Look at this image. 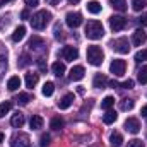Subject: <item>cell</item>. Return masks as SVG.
<instances>
[{"mask_svg": "<svg viewBox=\"0 0 147 147\" xmlns=\"http://www.w3.org/2000/svg\"><path fill=\"white\" fill-rule=\"evenodd\" d=\"M29 21H31V26H33L34 29L41 31V29H45L46 24L51 21V12H48V10H38Z\"/></svg>", "mask_w": 147, "mask_h": 147, "instance_id": "6da1fadb", "label": "cell"}, {"mask_svg": "<svg viewBox=\"0 0 147 147\" xmlns=\"http://www.w3.org/2000/svg\"><path fill=\"white\" fill-rule=\"evenodd\" d=\"M86 36L89 39H101L105 36V29H103V24L99 21H87L86 24Z\"/></svg>", "mask_w": 147, "mask_h": 147, "instance_id": "7a4b0ae2", "label": "cell"}, {"mask_svg": "<svg viewBox=\"0 0 147 147\" xmlns=\"http://www.w3.org/2000/svg\"><path fill=\"white\" fill-rule=\"evenodd\" d=\"M86 57H87V62H89L91 65H94V67H99V65L103 63V60H105V53H103V50H101L99 46H96V45H92V46L87 48Z\"/></svg>", "mask_w": 147, "mask_h": 147, "instance_id": "3957f363", "label": "cell"}, {"mask_svg": "<svg viewBox=\"0 0 147 147\" xmlns=\"http://www.w3.org/2000/svg\"><path fill=\"white\" fill-rule=\"evenodd\" d=\"M10 147H31V140L28 134L17 132L10 137Z\"/></svg>", "mask_w": 147, "mask_h": 147, "instance_id": "277c9868", "label": "cell"}, {"mask_svg": "<svg viewBox=\"0 0 147 147\" xmlns=\"http://www.w3.org/2000/svg\"><path fill=\"white\" fill-rule=\"evenodd\" d=\"M111 48H113L116 53L125 55V53H128V51H130V43H128V39H127V38H118V39H115V41L111 43Z\"/></svg>", "mask_w": 147, "mask_h": 147, "instance_id": "5b68a950", "label": "cell"}, {"mask_svg": "<svg viewBox=\"0 0 147 147\" xmlns=\"http://www.w3.org/2000/svg\"><path fill=\"white\" fill-rule=\"evenodd\" d=\"M125 69H127V63H125V60H120V58L113 60L111 65H110V72L113 74V75H116V77L123 75V74H125Z\"/></svg>", "mask_w": 147, "mask_h": 147, "instance_id": "8992f818", "label": "cell"}, {"mask_svg": "<svg viewBox=\"0 0 147 147\" xmlns=\"http://www.w3.org/2000/svg\"><path fill=\"white\" fill-rule=\"evenodd\" d=\"M65 22H67V26L69 28H79L80 24H82V16L79 14V12H69L67 16H65Z\"/></svg>", "mask_w": 147, "mask_h": 147, "instance_id": "52a82bcc", "label": "cell"}, {"mask_svg": "<svg viewBox=\"0 0 147 147\" xmlns=\"http://www.w3.org/2000/svg\"><path fill=\"white\" fill-rule=\"evenodd\" d=\"M127 26V19L125 17H121V16H111L110 17V28L111 31H121L123 28Z\"/></svg>", "mask_w": 147, "mask_h": 147, "instance_id": "ba28073f", "label": "cell"}, {"mask_svg": "<svg viewBox=\"0 0 147 147\" xmlns=\"http://www.w3.org/2000/svg\"><path fill=\"white\" fill-rule=\"evenodd\" d=\"M62 57H63V60H67V62L77 60V57H79L77 46H63V48H62Z\"/></svg>", "mask_w": 147, "mask_h": 147, "instance_id": "9c48e42d", "label": "cell"}, {"mask_svg": "<svg viewBox=\"0 0 147 147\" xmlns=\"http://www.w3.org/2000/svg\"><path fill=\"white\" fill-rule=\"evenodd\" d=\"M125 130L130 134H139L140 132V121L137 118H127L125 121Z\"/></svg>", "mask_w": 147, "mask_h": 147, "instance_id": "30bf717a", "label": "cell"}, {"mask_svg": "<svg viewBox=\"0 0 147 147\" xmlns=\"http://www.w3.org/2000/svg\"><path fill=\"white\" fill-rule=\"evenodd\" d=\"M146 41H147V33L144 31V29H135V31H134L132 43H134L135 46H142Z\"/></svg>", "mask_w": 147, "mask_h": 147, "instance_id": "8fae6325", "label": "cell"}, {"mask_svg": "<svg viewBox=\"0 0 147 147\" xmlns=\"http://www.w3.org/2000/svg\"><path fill=\"white\" fill-rule=\"evenodd\" d=\"M74 99H75V96H74L72 92H69V94H65L60 101H58V108L60 110H67V108H70L74 103Z\"/></svg>", "mask_w": 147, "mask_h": 147, "instance_id": "7c38bea8", "label": "cell"}, {"mask_svg": "<svg viewBox=\"0 0 147 147\" xmlns=\"http://www.w3.org/2000/svg\"><path fill=\"white\" fill-rule=\"evenodd\" d=\"M84 75H86V70H84V67L82 65H75L72 70H70V80H80V79H84Z\"/></svg>", "mask_w": 147, "mask_h": 147, "instance_id": "4fadbf2b", "label": "cell"}, {"mask_svg": "<svg viewBox=\"0 0 147 147\" xmlns=\"http://www.w3.org/2000/svg\"><path fill=\"white\" fill-rule=\"evenodd\" d=\"M106 84H108V79H106V75H103V74H96V75H94L92 86H94L96 89H105V87H106Z\"/></svg>", "mask_w": 147, "mask_h": 147, "instance_id": "5bb4252c", "label": "cell"}, {"mask_svg": "<svg viewBox=\"0 0 147 147\" xmlns=\"http://www.w3.org/2000/svg\"><path fill=\"white\" fill-rule=\"evenodd\" d=\"M28 46H29V50H41L43 46H45V41H43V38L39 36H33L29 39V43H28Z\"/></svg>", "mask_w": 147, "mask_h": 147, "instance_id": "9a60e30c", "label": "cell"}, {"mask_svg": "<svg viewBox=\"0 0 147 147\" xmlns=\"http://www.w3.org/2000/svg\"><path fill=\"white\" fill-rule=\"evenodd\" d=\"M21 87V79L17 75H12L9 80H7V89L9 91H17Z\"/></svg>", "mask_w": 147, "mask_h": 147, "instance_id": "2e32d148", "label": "cell"}, {"mask_svg": "<svg viewBox=\"0 0 147 147\" xmlns=\"http://www.w3.org/2000/svg\"><path fill=\"white\" fill-rule=\"evenodd\" d=\"M43 118L39 116V115H33L31 116V120H29V125H31V128L33 130H39V128H43Z\"/></svg>", "mask_w": 147, "mask_h": 147, "instance_id": "e0dca14e", "label": "cell"}, {"mask_svg": "<svg viewBox=\"0 0 147 147\" xmlns=\"http://www.w3.org/2000/svg\"><path fill=\"white\" fill-rule=\"evenodd\" d=\"M10 125H12L14 128H21V127L24 125V115H22V113H16V115L12 116V120H10Z\"/></svg>", "mask_w": 147, "mask_h": 147, "instance_id": "ac0fdd59", "label": "cell"}, {"mask_svg": "<svg viewBox=\"0 0 147 147\" xmlns=\"http://www.w3.org/2000/svg\"><path fill=\"white\" fill-rule=\"evenodd\" d=\"M24 36H26V28H24V26H19V28L12 33V41H14V43H19L21 39H24Z\"/></svg>", "mask_w": 147, "mask_h": 147, "instance_id": "d6986e66", "label": "cell"}, {"mask_svg": "<svg viewBox=\"0 0 147 147\" xmlns=\"http://www.w3.org/2000/svg\"><path fill=\"white\" fill-rule=\"evenodd\" d=\"M121 142H123V137H121V134L120 132H111L110 135V144L113 147H120L121 146Z\"/></svg>", "mask_w": 147, "mask_h": 147, "instance_id": "ffe728a7", "label": "cell"}, {"mask_svg": "<svg viewBox=\"0 0 147 147\" xmlns=\"http://www.w3.org/2000/svg\"><path fill=\"white\" fill-rule=\"evenodd\" d=\"M116 118H118V115L115 113L113 110H106V113L103 115V121L106 123V125H111V123H115L116 121Z\"/></svg>", "mask_w": 147, "mask_h": 147, "instance_id": "44dd1931", "label": "cell"}, {"mask_svg": "<svg viewBox=\"0 0 147 147\" xmlns=\"http://www.w3.org/2000/svg\"><path fill=\"white\" fill-rule=\"evenodd\" d=\"M51 70H53V74H55L57 77H62V75L65 74V63H63V62H55V63L51 65Z\"/></svg>", "mask_w": 147, "mask_h": 147, "instance_id": "7402d4cb", "label": "cell"}, {"mask_svg": "<svg viewBox=\"0 0 147 147\" xmlns=\"http://www.w3.org/2000/svg\"><path fill=\"white\" fill-rule=\"evenodd\" d=\"M110 5L115 10H120V12L127 10V0H110Z\"/></svg>", "mask_w": 147, "mask_h": 147, "instance_id": "603a6c76", "label": "cell"}, {"mask_svg": "<svg viewBox=\"0 0 147 147\" xmlns=\"http://www.w3.org/2000/svg\"><path fill=\"white\" fill-rule=\"evenodd\" d=\"M134 106H135V101L134 99H121L120 101V110L121 111H130V110H134Z\"/></svg>", "mask_w": 147, "mask_h": 147, "instance_id": "cb8c5ba5", "label": "cell"}, {"mask_svg": "<svg viewBox=\"0 0 147 147\" xmlns=\"http://www.w3.org/2000/svg\"><path fill=\"white\" fill-rule=\"evenodd\" d=\"M41 92H43V96L50 98V96H51V94L55 92V84H53V82H45V86H43Z\"/></svg>", "mask_w": 147, "mask_h": 147, "instance_id": "d4e9b609", "label": "cell"}, {"mask_svg": "<svg viewBox=\"0 0 147 147\" xmlns=\"http://www.w3.org/2000/svg\"><path fill=\"white\" fill-rule=\"evenodd\" d=\"M39 80V75L38 74H26V86L28 87H34Z\"/></svg>", "mask_w": 147, "mask_h": 147, "instance_id": "484cf974", "label": "cell"}, {"mask_svg": "<svg viewBox=\"0 0 147 147\" xmlns=\"http://www.w3.org/2000/svg\"><path fill=\"white\" fill-rule=\"evenodd\" d=\"M137 79L140 84H147V65H142L137 72Z\"/></svg>", "mask_w": 147, "mask_h": 147, "instance_id": "4316f807", "label": "cell"}, {"mask_svg": "<svg viewBox=\"0 0 147 147\" xmlns=\"http://www.w3.org/2000/svg\"><path fill=\"white\" fill-rule=\"evenodd\" d=\"M87 10H89L91 14H99V12H101V3L96 2V0H92V2L87 3Z\"/></svg>", "mask_w": 147, "mask_h": 147, "instance_id": "83f0119b", "label": "cell"}, {"mask_svg": "<svg viewBox=\"0 0 147 147\" xmlns=\"http://www.w3.org/2000/svg\"><path fill=\"white\" fill-rule=\"evenodd\" d=\"M50 127H51L53 130H62V128H63V120H62L60 116H55V118H51Z\"/></svg>", "mask_w": 147, "mask_h": 147, "instance_id": "f1b7e54d", "label": "cell"}, {"mask_svg": "<svg viewBox=\"0 0 147 147\" xmlns=\"http://www.w3.org/2000/svg\"><path fill=\"white\" fill-rule=\"evenodd\" d=\"M10 110H12V101H3V103H0V118H3Z\"/></svg>", "mask_w": 147, "mask_h": 147, "instance_id": "f546056e", "label": "cell"}, {"mask_svg": "<svg viewBox=\"0 0 147 147\" xmlns=\"http://www.w3.org/2000/svg\"><path fill=\"white\" fill-rule=\"evenodd\" d=\"M146 5H147V0H132V9L135 12H140Z\"/></svg>", "mask_w": 147, "mask_h": 147, "instance_id": "4dcf8cb0", "label": "cell"}, {"mask_svg": "<svg viewBox=\"0 0 147 147\" xmlns=\"http://www.w3.org/2000/svg\"><path fill=\"white\" fill-rule=\"evenodd\" d=\"M113 105H115V98H113V96H106V98L103 99V103H101V108H103V110H111Z\"/></svg>", "mask_w": 147, "mask_h": 147, "instance_id": "1f68e13d", "label": "cell"}, {"mask_svg": "<svg viewBox=\"0 0 147 147\" xmlns=\"http://www.w3.org/2000/svg\"><path fill=\"white\" fill-rule=\"evenodd\" d=\"M16 101L21 103V105H28V103L31 101V94H28V92H19V96H17Z\"/></svg>", "mask_w": 147, "mask_h": 147, "instance_id": "d6a6232c", "label": "cell"}, {"mask_svg": "<svg viewBox=\"0 0 147 147\" xmlns=\"http://www.w3.org/2000/svg\"><path fill=\"white\" fill-rule=\"evenodd\" d=\"M29 63H31L29 55H21V58H19V62H17V65H19V67H28Z\"/></svg>", "mask_w": 147, "mask_h": 147, "instance_id": "836d02e7", "label": "cell"}, {"mask_svg": "<svg viewBox=\"0 0 147 147\" xmlns=\"http://www.w3.org/2000/svg\"><path fill=\"white\" fill-rule=\"evenodd\" d=\"M50 140H51L50 135H48V134H43V135L39 137V147H48L50 146Z\"/></svg>", "mask_w": 147, "mask_h": 147, "instance_id": "e575fe53", "label": "cell"}, {"mask_svg": "<svg viewBox=\"0 0 147 147\" xmlns=\"http://www.w3.org/2000/svg\"><path fill=\"white\" fill-rule=\"evenodd\" d=\"M144 60H147V50H140V51H137L135 53V62H144Z\"/></svg>", "mask_w": 147, "mask_h": 147, "instance_id": "d590c367", "label": "cell"}, {"mask_svg": "<svg viewBox=\"0 0 147 147\" xmlns=\"http://www.w3.org/2000/svg\"><path fill=\"white\" fill-rule=\"evenodd\" d=\"M5 69H7V58L5 55H0V75L5 72Z\"/></svg>", "mask_w": 147, "mask_h": 147, "instance_id": "8d00e7d4", "label": "cell"}, {"mask_svg": "<svg viewBox=\"0 0 147 147\" xmlns=\"http://www.w3.org/2000/svg\"><path fill=\"white\" fill-rule=\"evenodd\" d=\"M127 147H146V146H144V142H142V140L134 139V140H130V142H128V146H127Z\"/></svg>", "mask_w": 147, "mask_h": 147, "instance_id": "74e56055", "label": "cell"}, {"mask_svg": "<svg viewBox=\"0 0 147 147\" xmlns=\"http://www.w3.org/2000/svg\"><path fill=\"white\" fill-rule=\"evenodd\" d=\"M120 86H121L123 89H132V87H134V80H132V79H128V80H125V82H121Z\"/></svg>", "mask_w": 147, "mask_h": 147, "instance_id": "f35d334b", "label": "cell"}, {"mask_svg": "<svg viewBox=\"0 0 147 147\" xmlns=\"http://www.w3.org/2000/svg\"><path fill=\"white\" fill-rule=\"evenodd\" d=\"M38 67H39V70H41V72H46V62H45L43 58H39V60H38Z\"/></svg>", "mask_w": 147, "mask_h": 147, "instance_id": "ab89813d", "label": "cell"}, {"mask_svg": "<svg viewBox=\"0 0 147 147\" xmlns=\"http://www.w3.org/2000/svg\"><path fill=\"white\" fill-rule=\"evenodd\" d=\"M139 22H140L142 26H147V12H142V16L139 17Z\"/></svg>", "mask_w": 147, "mask_h": 147, "instance_id": "60d3db41", "label": "cell"}, {"mask_svg": "<svg viewBox=\"0 0 147 147\" xmlns=\"http://www.w3.org/2000/svg\"><path fill=\"white\" fill-rule=\"evenodd\" d=\"M24 2H26L28 7H36L38 3H39V0H24Z\"/></svg>", "mask_w": 147, "mask_h": 147, "instance_id": "b9f144b4", "label": "cell"}, {"mask_svg": "<svg viewBox=\"0 0 147 147\" xmlns=\"http://www.w3.org/2000/svg\"><path fill=\"white\" fill-rule=\"evenodd\" d=\"M21 17H22V19H29V10H28V9H24V10L21 12Z\"/></svg>", "mask_w": 147, "mask_h": 147, "instance_id": "7bdbcfd3", "label": "cell"}, {"mask_svg": "<svg viewBox=\"0 0 147 147\" xmlns=\"http://www.w3.org/2000/svg\"><path fill=\"white\" fill-rule=\"evenodd\" d=\"M60 33H62L60 26H55V36H57V38H60Z\"/></svg>", "mask_w": 147, "mask_h": 147, "instance_id": "ee69618b", "label": "cell"}, {"mask_svg": "<svg viewBox=\"0 0 147 147\" xmlns=\"http://www.w3.org/2000/svg\"><path fill=\"white\" fill-rule=\"evenodd\" d=\"M46 2H48L50 5H58V3H60L62 0H46Z\"/></svg>", "mask_w": 147, "mask_h": 147, "instance_id": "f6af8a7d", "label": "cell"}, {"mask_svg": "<svg viewBox=\"0 0 147 147\" xmlns=\"http://www.w3.org/2000/svg\"><path fill=\"white\" fill-rule=\"evenodd\" d=\"M140 115H142V116H147V105H146V106H142V110H140Z\"/></svg>", "mask_w": 147, "mask_h": 147, "instance_id": "bcb514c9", "label": "cell"}, {"mask_svg": "<svg viewBox=\"0 0 147 147\" xmlns=\"http://www.w3.org/2000/svg\"><path fill=\"white\" fill-rule=\"evenodd\" d=\"M79 2H80V0H69V3H74V5H75V3H79Z\"/></svg>", "mask_w": 147, "mask_h": 147, "instance_id": "7dc6e473", "label": "cell"}, {"mask_svg": "<svg viewBox=\"0 0 147 147\" xmlns=\"http://www.w3.org/2000/svg\"><path fill=\"white\" fill-rule=\"evenodd\" d=\"M3 139H5V135H3V134L0 132V142H3Z\"/></svg>", "mask_w": 147, "mask_h": 147, "instance_id": "c3c4849f", "label": "cell"}, {"mask_svg": "<svg viewBox=\"0 0 147 147\" xmlns=\"http://www.w3.org/2000/svg\"><path fill=\"white\" fill-rule=\"evenodd\" d=\"M3 2H9V0H3Z\"/></svg>", "mask_w": 147, "mask_h": 147, "instance_id": "681fc988", "label": "cell"}, {"mask_svg": "<svg viewBox=\"0 0 147 147\" xmlns=\"http://www.w3.org/2000/svg\"><path fill=\"white\" fill-rule=\"evenodd\" d=\"M92 147H96V146H92Z\"/></svg>", "mask_w": 147, "mask_h": 147, "instance_id": "f907efd6", "label": "cell"}]
</instances>
